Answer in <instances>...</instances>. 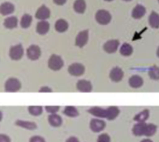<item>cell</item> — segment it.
<instances>
[{"label":"cell","mask_w":159,"mask_h":142,"mask_svg":"<svg viewBox=\"0 0 159 142\" xmlns=\"http://www.w3.org/2000/svg\"><path fill=\"white\" fill-rule=\"evenodd\" d=\"M95 20L101 25H107V24L110 23V21L112 20V16H111V14H110V12L108 10L100 9V10H98L96 12Z\"/></svg>","instance_id":"cell-1"},{"label":"cell","mask_w":159,"mask_h":142,"mask_svg":"<svg viewBox=\"0 0 159 142\" xmlns=\"http://www.w3.org/2000/svg\"><path fill=\"white\" fill-rule=\"evenodd\" d=\"M63 64H64V62H63L61 57L59 55H55V54L50 56L48 62V68L52 71H60L63 67Z\"/></svg>","instance_id":"cell-2"},{"label":"cell","mask_w":159,"mask_h":142,"mask_svg":"<svg viewBox=\"0 0 159 142\" xmlns=\"http://www.w3.org/2000/svg\"><path fill=\"white\" fill-rule=\"evenodd\" d=\"M21 88V84L17 78H9L5 83L6 92H18Z\"/></svg>","instance_id":"cell-3"},{"label":"cell","mask_w":159,"mask_h":142,"mask_svg":"<svg viewBox=\"0 0 159 142\" xmlns=\"http://www.w3.org/2000/svg\"><path fill=\"white\" fill-rule=\"evenodd\" d=\"M24 53L23 47L20 44L12 46L9 49V57L13 60H19L22 58Z\"/></svg>","instance_id":"cell-4"},{"label":"cell","mask_w":159,"mask_h":142,"mask_svg":"<svg viewBox=\"0 0 159 142\" xmlns=\"http://www.w3.org/2000/svg\"><path fill=\"white\" fill-rule=\"evenodd\" d=\"M26 55L29 60H37L41 56V49L36 45L30 46L26 50Z\"/></svg>","instance_id":"cell-5"},{"label":"cell","mask_w":159,"mask_h":142,"mask_svg":"<svg viewBox=\"0 0 159 142\" xmlns=\"http://www.w3.org/2000/svg\"><path fill=\"white\" fill-rule=\"evenodd\" d=\"M68 73L73 76H81L85 73V67L81 63H73L68 68Z\"/></svg>","instance_id":"cell-6"},{"label":"cell","mask_w":159,"mask_h":142,"mask_svg":"<svg viewBox=\"0 0 159 142\" xmlns=\"http://www.w3.org/2000/svg\"><path fill=\"white\" fill-rule=\"evenodd\" d=\"M118 47H119V41L116 39H112V40L107 41L103 45V50L109 54H113L117 51Z\"/></svg>","instance_id":"cell-7"},{"label":"cell","mask_w":159,"mask_h":142,"mask_svg":"<svg viewBox=\"0 0 159 142\" xmlns=\"http://www.w3.org/2000/svg\"><path fill=\"white\" fill-rule=\"evenodd\" d=\"M88 40H89V31L88 30L81 31L75 38V46H77L78 47H83L87 45Z\"/></svg>","instance_id":"cell-8"},{"label":"cell","mask_w":159,"mask_h":142,"mask_svg":"<svg viewBox=\"0 0 159 142\" xmlns=\"http://www.w3.org/2000/svg\"><path fill=\"white\" fill-rule=\"evenodd\" d=\"M106 126V123L101 119H92L90 121V129L94 133L102 132Z\"/></svg>","instance_id":"cell-9"},{"label":"cell","mask_w":159,"mask_h":142,"mask_svg":"<svg viewBox=\"0 0 159 142\" xmlns=\"http://www.w3.org/2000/svg\"><path fill=\"white\" fill-rule=\"evenodd\" d=\"M50 17V10L48 7H46L45 5L41 6L35 13V18L40 20H46L47 19H48Z\"/></svg>","instance_id":"cell-10"},{"label":"cell","mask_w":159,"mask_h":142,"mask_svg":"<svg viewBox=\"0 0 159 142\" xmlns=\"http://www.w3.org/2000/svg\"><path fill=\"white\" fill-rule=\"evenodd\" d=\"M124 77V72L121 68L119 67H115L111 70L110 72V79L113 82L118 83L120 82Z\"/></svg>","instance_id":"cell-11"},{"label":"cell","mask_w":159,"mask_h":142,"mask_svg":"<svg viewBox=\"0 0 159 142\" xmlns=\"http://www.w3.org/2000/svg\"><path fill=\"white\" fill-rule=\"evenodd\" d=\"M76 88L80 92H91L92 91V84L88 80H79L76 84Z\"/></svg>","instance_id":"cell-12"},{"label":"cell","mask_w":159,"mask_h":142,"mask_svg":"<svg viewBox=\"0 0 159 142\" xmlns=\"http://www.w3.org/2000/svg\"><path fill=\"white\" fill-rule=\"evenodd\" d=\"M15 7L10 2H4L0 5V14L3 16L10 15L14 12Z\"/></svg>","instance_id":"cell-13"},{"label":"cell","mask_w":159,"mask_h":142,"mask_svg":"<svg viewBox=\"0 0 159 142\" xmlns=\"http://www.w3.org/2000/svg\"><path fill=\"white\" fill-rule=\"evenodd\" d=\"M146 13V8L144 7V6L143 5H137L133 9H132V12H131V16L132 18L136 19V20H139V19H142Z\"/></svg>","instance_id":"cell-14"},{"label":"cell","mask_w":159,"mask_h":142,"mask_svg":"<svg viewBox=\"0 0 159 142\" xmlns=\"http://www.w3.org/2000/svg\"><path fill=\"white\" fill-rule=\"evenodd\" d=\"M49 31V23L47 20H40L37 22L36 24V32L41 34L44 35L46 33H48V32Z\"/></svg>","instance_id":"cell-15"},{"label":"cell","mask_w":159,"mask_h":142,"mask_svg":"<svg viewBox=\"0 0 159 142\" xmlns=\"http://www.w3.org/2000/svg\"><path fill=\"white\" fill-rule=\"evenodd\" d=\"M129 84L132 88H140L143 86V79L140 75H132L129 80Z\"/></svg>","instance_id":"cell-16"},{"label":"cell","mask_w":159,"mask_h":142,"mask_svg":"<svg viewBox=\"0 0 159 142\" xmlns=\"http://www.w3.org/2000/svg\"><path fill=\"white\" fill-rule=\"evenodd\" d=\"M88 113L92 114L95 117H98V118H106V109H103V108H101V107L90 108L88 111Z\"/></svg>","instance_id":"cell-17"},{"label":"cell","mask_w":159,"mask_h":142,"mask_svg":"<svg viewBox=\"0 0 159 142\" xmlns=\"http://www.w3.org/2000/svg\"><path fill=\"white\" fill-rule=\"evenodd\" d=\"M15 125L17 126L22 127L27 130H34L37 128V125L34 122H29V121H21V120H17Z\"/></svg>","instance_id":"cell-18"},{"label":"cell","mask_w":159,"mask_h":142,"mask_svg":"<svg viewBox=\"0 0 159 142\" xmlns=\"http://www.w3.org/2000/svg\"><path fill=\"white\" fill-rule=\"evenodd\" d=\"M120 113V111L116 106H111L108 109H106V119L107 120H115Z\"/></svg>","instance_id":"cell-19"},{"label":"cell","mask_w":159,"mask_h":142,"mask_svg":"<svg viewBox=\"0 0 159 142\" xmlns=\"http://www.w3.org/2000/svg\"><path fill=\"white\" fill-rule=\"evenodd\" d=\"M48 121L49 123V125L53 127H60L62 125V119L60 115H58L57 113L55 114H50L48 118Z\"/></svg>","instance_id":"cell-20"},{"label":"cell","mask_w":159,"mask_h":142,"mask_svg":"<svg viewBox=\"0 0 159 142\" xmlns=\"http://www.w3.org/2000/svg\"><path fill=\"white\" fill-rule=\"evenodd\" d=\"M68 27H69L68 22L65 20H63V19H60V20H58L55 22V30L58 33H64V32H66L68 30Z\"/></svg>","instance_id":"cell-21"},{"label":"cell","mask_w":159,"mask_h":142,"mask_svg":"<svg viewBox=\"0 0 159 142\" xmlns=\"http://www.w3.org/2000/svg\"><path fill=\"white\" fill-rule=\"evenodd\" d=\"M87 8V4L85 0H75L74 3V9L76 13L82 14Z\"/></svg>","instance_id":"cell-22"},{"label":"cell","mask_w":159,"mask_h":142,"mask_svg":"<svg viewBox=\"0 0 159 142\" xmlns=\"http://www.w3.org/2000/svg\"><path fill=\"white\" fill-rule=\"evenodd\" d=\"M18 25V19L15 16H10L4 20V26L7 29H14Z\"/></svg>","instance_id":"cell-23"},{"label":"cell","mask_w":159,"mask_h":142,"mask_svg":"<svg viewBox=\"0 0 159 142\" xmlns=\"http://www.w3.org/2000/svg\"><path fill=\"white\" fill-rule=\"evenodd\" d=\"M145 126H146V124H145V123H137V124L133 126V128H132L133 134H134L135 136H137V137L143 136Z\"/></svg>","instance_id":"cell-24"},{"label":"cell","mask_w":159,"mask_h":142,"mask_svg":"<svg viewBox=\"0 0 159 142\" xmlns=\"http://www.w3.org/2000/svg\"><path fill=\"white\" fill-rule=\"evenodd\" d=\"M149 24L152 28L157 29L159 28V14L153 11L149 16Z\"/></svg>","instance_id":"cell-25"},{"label":"cell","mask_w":159,"mask_h":142,"mask_svg":"<svg viewBox=\"0 0 159 142\" xmlns=\"http://www.w3.org/2000/svg\"><path fill=\"white\" fill-rule=\"evenodd\" d=\"M63 114L68 116V117L75 118V117H77L79 115V113H78V111H77V109L75 107H74V106H67L63 110Z\"/></svg>","instance_id":"cell-26"},{"label":"cell","mask_w":159,"mask_h":142,"mask_svg":"<svg viewBox=\"0 0 159 142\" xmlns=\"http://www.w3.org/2000/svg\"><path fill=\"white\" fill-rule=\"evenodd\" d=\"M149 115H150L149 110H144V111H143L140 113L135 115L134 121H136L138 123H145V121L149 118Z\"/></svg>","instance_id":"cell-27"},{"label":"cell","mask_w":159,"mask_h":142,"mask_svg":"<svg viewBox=\"0 0 159 142\" xmlns=\"http://www.w3.org/2000/svg\"><path fill=\"white\" fill-rule=\"evenodd\" d=\"M32 21H33V18L30 14H24L21 19H20V27L23 28V29H26L28 28L31 24H32Z\"/></svg>","instance_id":"cell-28"},{"label":"cell","mask_w":159,"mask_h":142,"mask_svg":"<svg viewBox=\"0 0 159 142\" xmlns=\"http://www.w3.org/2000/svg\"><path fill=\"white\" fill-rule=\"evenodd\" d=\"M133 52V47L131 45L128 44V43H125L122 45V47H120V53L121 55L125 56V57H129L132 54Z\"/></svg>","instance_id":"cell-29"},{"label":"cell","mask_w":159,"mask_h":142,"mask_svg":"<svg viewBox=\"0 0 159 142\" xmlns=\"http://www.w3.org/2000/svg\"><path fill=\"white\" fill-rule=\"evenodd\" d=\"M157 130V126L154 124H146L145 129H144V136L146 137H152L156 134Z\"/></svg>","instance_id":"cell-30"},{"label":"cell","mask_w":159,"mask_h":142,"mask_svg":"<svg viewBox=\"0 0 159 142\" xmlns=\"http://www.w3.org/2000/svg\"><path fill=\"white\" fill-rule=\"evenodd\" d=\"M28 112L33 116H39L43 113V108L41 106H30L28 108Z\"/></svg>","instance_id":"cell-31"},{"label":"cell","mask_w":159,"mask_h":142,"mask_svg":"<svg viewBox=\"0 0 159 142\" xmlns=\"http://www.w3.org/2000/svg\"><path fill=\"white\" fill-rule=\"evenodd\" d=\"M148 73L151 79L156 80V81L159 80V68L157 66H153L152 68H150Z\"/></svg>","instance_id":"cell-32"},{"label":"cell","mask_w":159,"mask_h":142,"mask_svg":"<svg viewBox=\"0 0 159 142\" xmlns=\"http://www.w3.org/2000/svg\"><path fill=\"white\" fill-rule=\"evenodd\" d=\"M45 110L47 111V113H48L50 114H55L59 112L60 106H46Z\"/></svg>","instance_id":"cell-33"},{"label":"cell","mask_w":159,"mask_h":142,"mask_svg":"<svg viewBox=\"0 0 159 142\" xmlns=\"http://www.w3.org/2000/svg\"><path fill=\"white\" fill-rule=\"evenodd\" d=\"M97 142H111V139L107 134H102L99 136Z\"/></svg>","instance_id":"cell-34"},{"label":"cell","mask_w":159,"mask_h":142,"mask_svg":"<svg viewBox=\"0 0 159 142\" xmlns=\"http://www.w3.org/2000/svg\"><path fill=\"white\" fill-rule=\"evenodd\" d=\"M30 142H46V140H45L42 137L34 136V137H33V138L30 140Z\"/></svg>","instance_id":"cell-35"},{"label":"cell","mask_w":159,"mask_h":142,"mask_svg":"<svg viewBox=\"0 0 159 142\" xmlns=\"http://www.w3.org/2000/svg\"><path fill=\"white\" fill-rule=\"evenodd\" d=\"M0 142H11L10 139L8 136L4 135V134H0Z\"/></svg>","instance_id":"cell-36"},{"label":"cell","mask_w":159,"mask_h":142,"mask_svg":"<svg viewBox=\"0 0 159 142\" xmlns=\"http://www.w3.org/2000/svg\"><path fill=\"white\" fill-rule=\"evenodd\" d=\"M39 92H41V93H47V92H52V89L50 88V87H41L40 89H39Z\"/></svg>","instance_id":"cell-37"},{"label":"cell","mask_w":159,"mask_h":142,"mask_svg":"<svg viewBox=\"0 0 159 142\" xmlns=\"http://www.w3.org/2000/svg\"><path fill=\"white\" fill-rule=\"evenodd\" d=\"M66 1H67V0H53V2H54L56 5H58V6H62V5H64V4L66 3Z\"/></svg>","instance_id":"cell-38"},{"label":"cell","mask_w":159,"mask_h":142,"mask_svg":"<svg viewBox=\"0 0 159 142\" xmlns=\"http://www.w3.org/2000/svg\"><path fill=\"white\" fill-rule=\"evenodd\" d=\"M66 142H79V140L76 139V138H75V137H71V138H69Z\"/></svg>","instance_id":"cell-39"},{"label":"cell","mask_w":159,"mask_h":142,"mask_svg":"<svg viewBox=\"0 0 159 142\" xmlns=\"http://www.w3.org/2000/svg\"><path fill=\"white\" fill-rule=\"evenodd\" d=\"M142 142H153L151 140H143Z\"/></svg>","instance_id":"cell-40"},{"label":"cell","mask_w":159,"mask_h":142,"mask_svg":"<svg viewBox=\"0 0 159 142\" xmlns=\"http://www.w3.org/2000/svg\"><path fill=\"white\" fill-rule=\"evenodd\" d=\"M2 118H3V114H2V113H1V111H0V121L2 120Z\"/></svg>","instance_id":"cell-41"},{"label":"cell","mask_w":159,"mask_h":142,"mask_svg":"<svg viewBox=\"0 0 159 142\" xmlns=\"http://www.w3.org/2000/svg\"><path fill=\"white\" fill-rule=\"evenodd\" d=\"M157 57L159 58V47L158 48H157Z\"/></svg>","instance_id":"cell-42"},{"label":"cell","mask_w":159,"mask_h":142,"mask_svg":"<svg viewBox=\"0 0 159 142\" xmlns=\"http://www.w3.org/2000/svg\"><path fill=\"white\" fill-rule=\"evenodd\" d=\"M105 1H108V2H110V1H113V0H105Z\"/></svg>","instance_id":"cell-43"},{"label":"cell","mask_w":159,"mask_h":142,"mask_svg":"<svg viewBox=\"0 0 159 142\" xmlns=\"http://www.w3.org/2000/svg\"><path fill=\"white\" fill-rule=\"evenodd\" d=\"M124 1H127L128 2V1H131V0H124Z\"/></svg>","instance_id":"cell-44"},{"label":"cell","mask_w":159,"mask_h":142,"mask_svg":"<svg viewBox=\"0 0 159 142\" xmlns=\"http://www.w3.org/2000/svg\"><path fill=\"white\" fill-rule=\"evenodd\" d=\"M157 1H158V2H159V0H157Z\"/></svg>","instance_id":"cell-45"}]
</instances>
